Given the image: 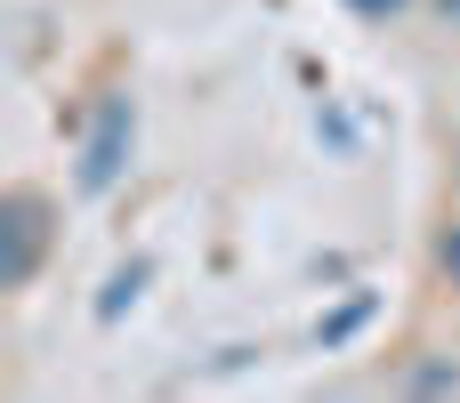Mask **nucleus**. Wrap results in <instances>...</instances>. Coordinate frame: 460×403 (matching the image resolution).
<instances>
[{"label":"nucleus","instance_id":"nucleus-6","mask_svg":"<svg viewBox=\"0 0 460 403\" xmlns=\"http://www.w3.org/2000/svg\"><path fill=\"white\" fill-rule=\"evenodd\" d=\"M437 267L453 275V291H460V218H453V226H437Z\"/></svg>","mask_w":460,"mask_h":403},{"label":"nucleus","instance_id":"nucleus-7","mask_svg":"<svg viewBox=\"0 0 460 403\" xmlns=\"http://www.w3.org/2000/svg\"><path fill=\"white\" fill-rule=\"evenodd\" d=\"M364 315H372V299H348V307H340V315H332V323H323V339H348V331H356V323H364Z\"/></svg>","mask_w":460,"mask_h":403},{"label":"nucleus","instance_id":"nucleus-8","mask_svg":"<svg viewBox=\"0 0 460 403\" xmlns=\"http://www.w3.org/2000/svg\"><path fill=\"white\" fill-rule=\"evenodd\" d=\"M437 8H445V16H460V0H437Z\"/></svg>","mask_w":460,"mask_h":403},{"label":"nucleus","instance_id":"nucleus-5","mask_svg":"<svg viewBox=\"0 0 460 403\" xmlns=\"http://www.w3.org/2000/svg\"><path fill=\"white\" fill-rule=\"evenodd\" d=\"M340 8H348V16H364V24H396L412 0H340Z\"/></svg>","mask_w":460,"mask_h":403},{"label":"nucleus","instance_id":"nucleus-1","mask_svg":"<svg viewBox=\"0 0 460 403\" xmlns=\"http://www.w3.org/2000/svg\"><path fill=\"white\" fill-rule=\"evenodd\" d=\"M129 145H137V97L113 89V97H97V113H89V129H81L73 194H81V202H105V194L129 178Z\"/></svg>","mask_w":460,"mask_h":403},{"label":"nucleus","instance_id":"nucleus-4","mask_svg":"<svg viewBox=\"0 0 460 403\" xmlns=\"http://www.w3.org/2000/svg\"><path fill=\"white\" fill-rule=\"evenodd\" d=\"M396 388H412V396H460V364H420V372H404Z\"/></svg>","mask_w":460,"mask_h":403},{"label":"nucleus","instance_id":"nucleus-3","mask_svg":"<svg viewBox=\"0 0 460 403\" xmlns=\"http://www.w3.org/2000/svg\"><path fill=\"white\" fill-rule=\"evenodd\" d=\"M146 275H154V267H146V258H129V267H121V275H113V283H105V299H97V315H105V323H113V315H121V307H129V299H137V291H146Z\"/></svg>","mask_w":460,"mask_h":403},{"label":"nucleus","instance_id":"nucleus-2","mask_svg":"<svg viewBox=\"0 0 460 403\" xmlns=\"http://www.w3.org/2000/svg\"><path fill=\"white\" fill-rule=\"evenodd\" d=\"M49 194L40 186H8L0 194V291H32V275H40V258H49Z\"/></svg>","mask_w":460,"mask_h":403}]
</instances>
